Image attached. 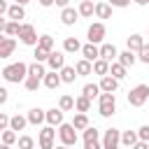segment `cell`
Masks as SVG:
<instances>
[{
	"instance_id": "d6986e66",
	"label": "cell",
	"mask_w": 149,
	"mask_h": 149,
	"mask_svg": "<svg viewBox=\"0 0 149 149\" xmlns=\"http://www.w3.org/2000/svg\"><path fill=\"white\" fill-rule=\"evenodd\" d=\"M123 68H130V65H135L137 63V56H135V51H130V49H126V51H121L119 54V58H116Z\"/></svg>"
},
{
	"instance_id": "ba28073f",
	"label": "cell",
	"mask_w": 149,
	"mask_h": 149,
	"mask_svg": "<svg viewBox=\"0 0 149 149\" xmlns=\"http://www.w3.org/2000/svg\"><path fill=\"white\" fill-rule=\"evenodd\" d=\"M54 137H56L54 126H44L40 130V149H54Z\"/></svg>"
},
{
	"instance_id": "d590c367",
	"label": "cell",
	"mask_w": 149,
	"mask_h": 149,
	"mask_svg": "<svg viewBox=\"0 0 149 149\" xmlns=\"http://www.w3.org/2000/svg\"><path fill=\"white\" fill-rule=\"evenodd\" d=\"M28 74H33V77H40V79H44V74H47V72H44V65L35 61L33 65H28Z\"/></svg>"
},
{
	"instance_id": "d4e9b609",
	"label": "cell",
	"mask_w": 149,
	"mask_h": 149,
	"mask_svg": "<svg viewBox=\"0 0 149 149\" xmlns=\"http://www.w3.org/2000/svg\"><path fill=\"white\" fill-rule=\"evenodd\" d=\"M7 16H9L12 21H19V23H21V19H26V9H23L21 5H16V2H14V5L9 7V12H7Z\"/></svg>"
},
{
	"instance_id": "ab89813d",
	"label": "cell",
	"mask_w": 149,
	"mask_h": 149,
	"mask_svg": "<svg viewBox=\"0 0 149 149\" xmlns=\"http://www.w3.org/2000/svg\"><path fill=\"white\" fill-rule=\"evenodd\" d=\"M37 47H42V49H47V51H54V37H51V35H42Z\"/></svg>"
},
{
	"instance_id": "816d5d0a",
	"label": "cell",
	"mask_w": 149,
	"mask_h": 149,
	"mask_svg": "<svg viewBox=\"0 0 149 149\" xmlns=\"http://www.w3.org/2000/svg\"><path fill=\"white\" fill-rule=\"evenodd\" d=\"M135 5H140V7H144V5H149V0H133Z\"/></svg>"
},
{
	"instance_id": "c3c4849f",
	"label": "cell",
	"mask_w": 149,
	"mask_h": 149,
	"mask_svg": "<svg viewBox=\"0 0 149 149\" xmlns=\"http://www.w3.org/2000/svg\"><path fill=\"white\" fill-rule=\"evenodd\" d=\"M0 102H7V88H0Z\"/></svg>"
},
{
	"instance_id": "7402d4cb",
	"label": "cell",
	"mask_w": 149,
	"mask_h": 149,
	"mask_svg": "<svg viewBox=\"0 0 149 149\" xmlns=\"http://www.w3.org/2000/svg\"><path fill=\"white\" fill-rule=\"evenodd\" d=\"M126 44H128V49H130V51H135V54H137V51L144 47V37H142V35H137V33H133V35L128 37V42H126Z\"/></svg>"
},
{
	"instance_id": "4fadbf2b",
	"label": "cell",
	"mask_w": 149,
	"mask_h": 149,
	"mask_svg": "<svg viewBox=\"0 0 149 149\" xmlns=\"http://www.w3.org/2000/svg\"><path fill=\"white\" fill-rule=\"evenodd\" d=\"M116 88H119V79H114L112 74L100 77V91H102V93H114Z\"/></svg>"
},
{
	"instance_id": "6da1fadb",
	"label": "cell",
	"mask_w": 149,
	"mask_h": 149,
	"mask_svg": "<svg viewBox=\"0 0 149 149\" xmlns=\"http://www.w3.org/2000/svg\"><path fill=\"white\" fill-rule=\"evenodd\" d=\"M2 77H5V81H9V84L26 81V77H28V65L21 63V61H16V63H12V65H5V68H2Z\"/></svg>"
},
{
	"instance_id": "681fc988",
	"label": "cell",
	"mask_w": 149,
	"mask_h": 149,
	"mask_svg": "<svg viewBox=\"0 0 149 149\" xmlns=\"http://www.w3.org/2000/svg\"><path fill=\"white\" fill-rule=\"evenodd\" d=\"M40 5L42 7H51V5H56V0H40Z\"/></svg>"
},
{
	"instance_id": "30bf717a",
	"label": "cell",
	"mask_w": 149,
	"mask_h": 149,
	"mask_svg": "<svg viewBox=\"0 0 149 149\" xmlns=\"http://www.w3.org/2000/svg\"><path fill=\"white\" fill-rule=\"evenodd\" d=\"M77 19H79V9H74V7H65V9L61 12V21H63V26H74Z\"/></svg>"
},
{
	"instance_id": "ffe728a7",
	"label": "cell",
	"mask_w": 149,
	"mask_h": 149,
	"mask_svg": "<svg viewBox=\"0 0 149 149\" xmlns=\"http://www.w3.org/2000/svg\"><path fill=\"white\" fill-rule=\"evenodd\" d=\"M63 51H65V54H77V51H81L79 40H77V37H65V40H63Z\"/></svg>"
},
{
	"instance_id": "f6af8a7d",
	"label": "cell",
	"mask_w": 149,
	"mask_h": 149,
	"mask_svg": "<svg viewBox=\"0 0 149 149\" xmlns=\"http://www.w3.org/2000/svg\"><path fill=\"white\" fill-rule=\"evenodd\" d=\"M107 2H109L112 7H128L133 0H107Z\"/></svg>"
},
{
	"instance_id": "d6a6232c",
	"label": "cell",
	"mask_w": 149,
	"mask_h": 149,
	"mask_svg": "<svg viewBox=\"0 0 149 149\" xmlns=\"http://www.w3.org/2000/svg\"><path fill=\"white\" fill-rule=\"evenodd\" d=\"M109 74H112L114 79H119V81H121V79L126 77V68H123V65L116 61V63H112V68H109Z\"/></svg>"
},
{
	"instance_id": "b9f144b4",
	"label": "cell",
	"mask_w": 149,
	"mask_h": 149,
	"mask_svg": "<svg viewBox=\"0 0 149 149\" xmlns=\"http://www.w3.org/2000/svg\"><path fill=\"white\" fill-rule=\"evenodd\" d=\"M137 61H142V63L149 65V44H144V47L137 51Z\"/></svg>"
},
{
	"instance_id": "52a82bcc",
	"label": "cell",
	"mask_w": 149,
	"mask_h": 149,
	"mask_svg": "<svg viewBox=\"0 0 149 149\" xmlns=\"http://www.w3.org/2000/svg\"><path fill=\"white\" fill-rule=\"evenodd\" d=\"M105 33H107V28H105V23H100V21H95V23H91L88 26V42L91 44H100L102 40H105Z\"/></svg>"
},
{
	"instance_id": "60d3db41",
	"label": "cell",
	"mask_w": 149,
	"mask_h": 149,
	"mask_svg": "<svg viewBox=\"0 0 149 149\" xmlns=\"http://www.w3.org/2000/svg\"><path fill=\"white\" fill-rule=\"evenodd\" d=\"M49 54H51V51H47V49H42V47H35V61H37V63L49 61Z\"/></svg>"
},
{
	"instance_id": "9c48e42d",
	"label": "cell",
	"mask_w": 149,
	"mask_h": 149,
	"mask_svg": "<svg viewBox=\"0 0 149 149\" xmlns=\"http://www.w3.org/2000/svg\"><path fill=\"white\" fill-rule=\"evenodd\" d=\"M47 65H49L54 72H61V70L65 68V51H51Z\"/></svg>"
},
{
	"instance_id": "277c9868",
	"label": "cell",
	"mask_w": 149,
	"mask_h": 149,
	"mask_svg": "<svg viewBox=\"0 0 149 149\" xmlns=\"http://www.w3.org/2000/svg\"><path fill=\"white\" fill-rule=\"evenodd\" d=\"M19 40H21L26 47H37V44H40V37H37V33H35V26H33V23H21Z\"/></svg>"
},
{
	"instance_id": "db71d44e",
	"label": "cell",
	"mask_w": 149,
	"mask_h": 149,
	"mask_svg": "<svg viewBox=\"0 0 149 149\" xmlns=\"http://www.w3.org/2000/svg\"><path fill=\"white\" fill-rule=\"evenodd\" d=\"M56 149H70V147H65V144H61V147H56Z\"/></svg>"
},
{
	"instance_id": "f907efd6",
	"label": "cell",
	"mask_w": 149,
	"mask_h": 149,
	"mask_svg": "<svg viewBox=\"0 0 149 149\" xmlns=\"http://www.w3.org/2000/svg\"><path fill=\"white\" fill-rule=\"evenodd\" d=\"M68 2H70V0H56V5H58V7H63V9L68 7Z\"/></svg>"
},
{
	"instance_id": "484cf974",
	"label": "cell",
	"mask_w": 149,
	"mask_h": 149,
	"mask_svg": "<svg viewBox=\"0 0 149 149\" xmlns=\"http://www.w3.org/2000/svg\"><path fill=\"white\" fill-rule=\"evenodd\" d=\"M74 109L81 112V114H86V112L91 109V98H86V95H77V98H74Z\"/></svg>"
},
{
	"instance_id": "8d00e7d4",
	"label": "cell",
	"mask_w": 149,
	"mask_h": 149,
	"mask_svg": "<svg viewBox=\"0 0 149 149\" xmlns=\"http://www.w3.org/2000/svg\"><path fill=\"white\" fill-rule=\"evenodd\" d=\"M95 140H100V130H95L93 126H88L84 130V142H95Z\"/></svg>"
},
{
	"instance_id": "e575fe53",
	"label": "cell",
	"mask_w": 149,
	"mask_h": 149,
	"mask_svg": "<svg viewBox=\"0 0 149 149\" xmlns=\"http://www.w3.org/2000/svg\"><path fill=\"white\" fill-rule=\"evenodd\" d=\"M58 109H63V112L74 109V98H72V95H61V100H58Z\"/></svg>"
},
{
	"instance_id": "7a4b0ae2",
	"label": "cell",
	"mask_w": 149,
	"mask_h": 149,
	"mask_svg": "<svg viewBox=\"0 0 149 149\" xmlns=\"http://www.w3.org/2000/svg\"><path fill=\"white\" fill-rule=\"evenodd\" d=\"M149 100V86L147 84H137L128 91V105L130 107H142Z\"/></svg>"
},
{
	"instance_id": "2e32d148",
	"label": "cell",
	"mask_w": 149,
	"mask_h": 149,
	"mask_svg": "<svg viewBox=\"0 0 149 149\" xmlns=\"http://www.w3.org/2000/svg\"><path fill=\"white\" fill-rule=\"evenodd\" d=\"M100 58H102V61H107V63H112L114 58H119L116 47H114V44H100Z\"/></svg>"
},
{
	"instance_id": "836d02e7",
	"label": "cell",
	"mask_w": 149,
	"mask_h": 149,
	"mask_svg": "<svg viewBox=\"0 0 149 149\" xmlns=\"http://www.w3.org/2000/svg\"><path fill=\"white\" fill-rule=\"evenodd\" d=\"M42 81H44V79H40V77H33V74H28V77H26V81H23V86H26V91H37Z\"/></svg>"
},
{
	"instance_id": "ac0fdd59",
	"label": "cell",
	"mask_w": 149,
	"mask_h": 149,
	"mask_svg": "<svg viewBox=\"0 0 149 149\" xmlns=\"http://www.w3.org/2000/svg\"><path fill=\"white\" fill-rule=\"evenodd\" d=\"M47 123L49 126H63V109H56V107L47 109Z\"/></svg>"
},
{
	"instance_id": "5bb4252c",
	"label": "cell",
	"mask_w": 149,
	"mask_h": 149,
	"mask_svg": "<svg viewBox=\"0 0 149 149\" xmlns=\"http://www.w3.org/2000/svg\"><path fill=\"white\" fill-rule=\"evenodd\" d=\"M61 84H63L61 72H54V70H51V72H47V74H44V86H47L49 91H56Z\"/></svg>"
},
{
	"instance_id": "f546056e",
	"label": "cell",
	"mask_w": 149,
	"mask_h": 149,
	"mask_svg": "<svg viewBox=\"0 0 149 149\" xmlns=\"http://www.w3.org/2000/svg\"><path fill=\"white\" fill-rule=\"evenodd\" d=\"M72 126H74L77 130H86V128H88V116L81 114V112H77V114L72 116Z\"/></svg>"
},
{
	"instance_id": "f35d334b",
	"label": "cell",
	"mask_w": 149,
	"mask_h": 149,
	"mask_svg": "<svg viewBox=\"0 0 149 149\" xmlns=\"http://www.w3.org/2000/svg\"><path fill=\"white\" fill-rule=\"evenodd\" d=\"M19 149H35V140L30 135H21L19 137Z\"/></svg>"
},
{
	"instance_id": "bcb514c9",
	"label": "cell",
	"mask_w": 149,
	"mask_h": 149,
	"mask_svg": "<svg viewBox=\"0 0 149 149\" xmlns=\"http://www.w3.org/2000/svg\"><path fill=\"white\" fill-rule=\"evenodd\" d=\"M84 149H102V144H100V140H95V142H84Z\"/></svg>"
},
{
	"instance_id": "83f0119b",
	"label": "cell",
	"mask_w": 149,
	"mask_h": 149,
	"mask_svg": "<svg viewBox=\"0 0 149 149\" xmlns=\"http://www.w3.org/2000/svg\"><path fill=\"white\" fill-rule=\"evenodd\" d=\"M109 68H112V63H107V61H102V58H98V61L93 63V72H95V74H100V77L109 74Z\"/></svg>"
},
{
	"instance_id": "e0dca14e",
	"label": "cell",
	"mask_w": 149,
	"mask_h": 149,
	"mask_svg": "<svg viewBox=\"0 0 149 149\" xmlns=\"http://www.w3.org/2000/svg\"><path fill=\"white\" fill-rule=\"evenodd\" d=\"M26 116H28V123H33V126H40L42 121H47V112L40 109V107H33Z\"/></svg>"
},
{
	"instance_id": "3957f363",
	"label": "cell",
	"mask_w": 149,
	"mask_h": 149,
	"mask_svg": "<svg viewBox=\"0 0 149 149\" xmlns=\"http://www.w3.org/2000/svg\"><path fill=\"white\" fill-rule=\"evenodd\" d=\"M98 112L105 119L116 112V98H114V93H100V98H98Z\"/></svg>"
},
{
	"instance_id": "9f6ffc18",
	"label": "cell",
	"mask_w": 149,
	"mask_h": 149,
	"mask_svg": "<svg viewBox=\"0 0 149 149\" xmlns=\"http://www.w3.org/2000/svg\"><path fill=\"white\" fill-rule=\"evenodd\" d=\"M79 2H84V0H79Z\"/></svg>"
},
{
	"instance_id": "cb8c5ba5",
	"label": "cell",
	"mask_w": 149,
	"mask_h": 149,
	"mask_svg": "<svg viewBox=\"0 0 149 149\" xmlns=\"http://www.w3.org/2000/svg\"><path fill=\"white\" fill-rule=\"evenodd\" d=\"M137 142H140L137 130H126V133H121V144H123V147H135Z\"/></svg>"
},
{
	"instance_id": "f1b7e54d",
	"label": "cell",
	"mask_w": 149,
	"mask_h": 149,
	"mask_svg": "<svg viewBox=\"0 0 149 149\" xmlns=\"http://www.w3.org/2000/svg\"><path fill=\"white\" fill-rule=\"evenodd\" d=\"M100 93H102V91H100V84H86V86L81 88V95H86V98H91V100H93V98H100Z\"/></svg>"
},
{
	"instance_id": "4316f807",
	"label": "cell",
	"mask_w": 149,
	"mask_h": 149,
	"mask_svg": "<svg viewBox=\"0 0 149 149\" xmlns=\"http://www.w3.org/2000/svg\"><path fill=\"white\" fill-rule=\"evenodd\" d=\"M95 16L98 19H109L112 16V5L109 2H98L95 5Z\"/></svg>"
},
{
	"instance_id": "603a6c76",
	"label": "cell",
	"mask_w": 149,
	"mask_h": 149,
	"mask_svg": "<svg viewBox=\"0 0 149 149\" xmlns=\"http://www.w3.org/2000/svg\"><path fill=\"white\" fill-rule=\"evenodd\" d=\"M77 74L79 77H86V74H93V63L91 61H86V58H81V61H77Z\"/></svg>"
},
{
	"instance_id": "7bdbcfd3",
	"label": "cell",
	"mask_w": 149,
	"mask_h": 149,
	"mask_svg": "<svg viewBox=\"0 0 149 149\" xmlns=\"http://www.w3.org/2000/svg\"><path fill=\"white\" fill-rule=\"evenodd\" d=\"M137 137H140L142 142H149V126H147V123L137 128Z\"/></svg>"
},
{
	"instance_id": "9a60e30c",
	"label": "cell",
	"mask_w": 149,
	"mask_h": 149,
	"mask_svg": "<svg viewBox=\"0 0 149 149\" xmlns=\"http://www.w3.org/2000/svg\"><path fill=\"white\" fill-rule=\"evenodd\" d=\"M0 28H2V33L7 37H14V35L21 33V23L19 21H0Z\"/></svg>"
},
{
	"instance_id": "7dc6e473",
	"label": "cell",
	"mask_w": 149,
	"mask_h": 149,
	"mask_svg": "<svg viewBox=\"0 0 149 149\" xmlns=\"http://www.w3.org/2000/svg\"><path fill=\"white\" fill-rule=\"evenodd\" d=\"M130 149H149V142H142V140H140V142H137L135 147H130Z\"/></svg>"
},
{
	"instance_id": "1f68e13d",
	"label": "cell",
	"mask_w": 149,
	"mask_h": 149,
	"mask_svg": "<svg viewBox=\"0 0 149 149\" xmlns=\"http://www.w3.org/2000/svg\"><path fill=\"white\" fill-rule=\"evenodd\" d=\"M93 14H95V5L91 0L79 2V16H93Z\"/></svg>"
},
{
	"instance_id": "4dcf8cb0",
	"label": "cell",
	"mask_w": 149,
	"mask_h": 149,
	"mask_svg": "<svg viewBox=\"0 0 149 149\" xmlns=\"http://www.w3.org/2000/svg\"><path fill=\"white\" fill-rule=\"evenodd\" d=\"M26 126H28V116H21V114H14L12 116V123H9L12 130H23Z\"/></svg>"
},
{
	"instance_id": "74e56055",
	"label": "cell",
	"mask_w": 149,
	"mask_h": 149,
	"mask_svg": "<svg viewBox=\"0 0 149 149\" xmlns=\"http://www.w3.org/2000/svg\"><path fill=\"white\" fill-rule=\"evenodd\" d=\"M19 137H16V130H12V128H7V130H2V144H14Z\"/></svg>"
},
{
	"instance_id": "f5cc1de1",
	"label": "cell",
	"mask_w": 149,
	"mask_h": 149,
	"mask_svg": "<svg viewBox=\"0 0 149 149\" xmlns=\"http://www.w3.org/2000/svg\"><path fill=\"white\" fill-rule=\"evenodd\" d=\"M14 2H16V5H21V7H26V5L30 2V0H14Z\"/></svg>"
},
{
	"instance_id": "ee69618b",
	"label": "cell",
	"mask_w": 149,
	"mask_h": 149,
	"mask_svg": "<svg viewBox=\"0 0 149 149\" xmlns=\"http://www.w3.org/2000/svg\"><path fill=\"white\" fill-rule=\"evenodd\" d=\"M9 123H12V116L0 114V130H7V128H9Z\"/></svg>"
},
{
	"instance_id": "11a10c76",
	"label": "cell",
	"mask_w": 149,
	"mask_h": 149,
	"mask_svg": "<svg viewBox=\"0 0 149 149\" xmlns=\"http://www.w3.org/2000/svg\"><path fill=\"white\" fill-rule=\"evenodd\" d=\"M0 149H9V144H2V147H0Z\"/></svg>"
},
{
	"instance_id": "8992f818",
	"label": "cell",
	"mask_w": 149,
	"mask_h": 149,
	"mask_svg": "<svg viewBox=\"0 0 149 149\" xmlns=\"http://www.w3.org/2000/svg\"><path fill=\"white\" fill-rule=\"evenodd\" d=\"M119 144H121V130L107 128L102 135V149H119Z\"/></svg>"
},
{
	"instance_id": "8fae6325",
	"label": "cell",
	"mask_w": 149,
	"mask_h": 149,
	"mask_svg": "<svg viewBox=\"0 0 149 149\" xmlns=\"http://www.w3.org/2000/svg\"><path fill=\"white\" fill-rule=\"evenodd\" d=\"M14 49H16L14 37H2V40H0V58H9V56L14 54Z\"/></svg>"
},
{
	"instance_id": "44dd1931",
	"label": "cell",
	"mask_w": 149,
	"mask_h": 149,
	"mask_svg": "<svg viewBox=\"0 0 149 149\" xmlns=\"http://www.w3.org/2000/svg\"><path fill=\"white\" fill-rule=\"evenodd\" d=\"M77 77H79V74H77V68H72V65H65V68L61 70V79H63V84H74Z\"/></svg>"
},
{
	"instance_id": "5b68a950",
	"label": "cell",
	"mask_w": 149,
	"mask_h": 149,
	"mask_svg": "<svg viewBox=\"0 0 149 149\" xmlns=\"http://www.w3.org/2000/svg\"><path fill=\"white\" fill-rule=\"evenodd\" d=\"M58 137H61V144L74 147L77 144V128L72 123H63V126H58Z\"/></svg>"
},
{
	"instance_id": "7c38bea8",
	"label": "cell",
	"mask_w": 149,
	"mask_h": 149,
	"mask_svg": "<svg viewBox=\"0 0 149 149\" xmlns=\"http://www.w3.org/2000/svg\"><path fill=\"white\" fill-rule=\"evenodd\" d=\"M81 56H84L86 61L95 63V61L100 58V47H98V44H91V42H88V44H84V47H81Z\"/></svg>"
}]
</instances>
